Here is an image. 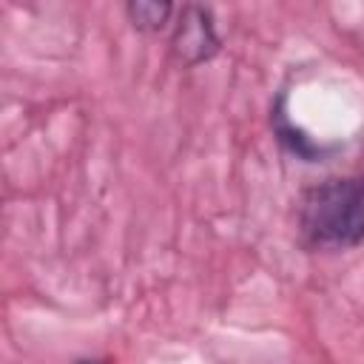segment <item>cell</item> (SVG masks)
I'll use <instances>...</instances> for the list:
<instances>
[{
  "label": "cell",
  "instance_id": "6da1fadb",
  "mask_svg": "<svg viewBox=\"0 0 364 364\" xmlns=\"http://www.w3.org/2000/svg\"><path fill=\"white\" fill-rule=\"evenodd\" d=\"M299 242L310 253H344L364 242V173L307 185L296 205Z\"/></svg>",
  "mask_w": 364,
  "mask_h": 364
},
{
  "label": "cell",
  "instance_id": "7a4b0ae2",
  "mask_svg": "<svg viewBox=\"0 0 364 364\" xmlns=\"http://www.w3.org/2000/svg\"><path fill=\"white\" fill-rule=\"evenodd\" d=\"M171 57L179 68L191 71L210 63L222 51V34L216 28V14L205 3H182L171 23Z\"/></svg>",
  "mask_w": 364,
  "mask_h": 364
},
{
  "label": "cell",
  "instance_id": "3957f363",
  "mask_svg": "<svg viewBox=\"0 0 364 364\" xmlns=\"http://www.w3.org/2000/svg\"><path fill=\"white\" fill-rule=\"evenodd\" d=\"M176 9L179 6H173L168 0H128L122 6L125 20L139 34H159V31H165L173 23Z\"/></svg>",
  "mask_w": 364,
  "mask_h": 364
},
{
  "label": "cell",
  "instance_id": "277c9868",
  "mask_svg": "<svg viewBox=\"0 0 364 364\" xmlns=\"http://www.w3.org/2000/svg\"><path fill=\"white\" fill-rule=\"evenodd\" d=\"M77 364H102V361H97V358H80Z\"/></svg>",
  "mask_w": 364,
  "mask_h": 364
}]
</instances>
